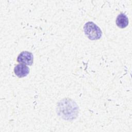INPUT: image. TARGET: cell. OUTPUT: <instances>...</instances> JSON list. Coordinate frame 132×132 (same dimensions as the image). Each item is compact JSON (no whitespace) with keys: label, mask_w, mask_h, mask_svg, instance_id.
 <instances>
[{"label":"cell","mask_w":132,"mask_h":132,"mask_svg":"<svg viewBox=\"0 0 132 132\" xmlns=\"http://www.w3.org/2000/svg\"><path fill=\"white\" fill-rule=\"evenodd\" d=\"M116 24L119 27L121 28H125L128 24V18L124 13H122L120 14L117 18Z\"/></svg>","instance_id":"277c9868"},{"label":"cell","mask_w":132,"mask_h":132,"mask_svg":"<svg viewBox=\"0 0 132 132\" xmlns=\"http://www.w3.org/2000/svg\"><path fill=\"white\" fill-rule=\"evenodd\" d=\"M34 60V56L31 53L24 51L21 52L18 56L17 61L20 63L31 65Z\"/></svg>","instance_id":"7a4b0ae2"},{"label":"cell","mask_w":132,"mask_h":132,"mask_svg":"<svg viewBox=\"0 0 132 132\" xmlns=\"http://www.w3.org/2000/svg\"><path fill=\"white\" fill-rule=\"evenodd\" d=\"M84 29L86 36L90 40H98L102 36V32L100 28L92 22L86 23L84 25Z\"/></svg>","instance_id":"6da1fadb"},{"label":"cell","mask_w":132,"mask_h":132,"mask_svg":"<svg viewBox=\"0 0 132 132\" xmlns=\"http://www.w3.org/2000/svg\"><path fill=\"white\" fill-rule=\"evenodd\" d=\"M15 74L19 77H23L26 76L29 73V68L24 64H19L14 68Z\"/></svg>","instance_id":"3957f363"}]
</instances>
